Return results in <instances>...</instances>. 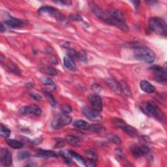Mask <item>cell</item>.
I'll use <instances>...</instances> for the list:
<instances>
[{
	"label": "cell",
	"mask_w": 167,
	"mask_h": 167,
	"mask_svg": "<svg viewBox=\"0 0 167 167\" xmlns=\"http://www.w3.org/2000/svg\"><path fill=\"white\" fill-rule=\"evenodd\" d=\"M66 141H67L69 144L74 147H80L81 146V141L78 137L75 136L69 135L66 137Z\"/></svg>",
	"instance_id": "obj_19"
},
{
	"label": "cell",
	"mask_w": 167,
	"mask_h": 167,
	"mask_svg": "<svg viewBox=\"0 0 167 167\" xmlns=\"http://www.w3.org/2000/svg\"><path fill=\"white\" fill-rule=\"evenodd\" d=\"M12 162L11 153L7 149H2L1 152V163L4 166H10Z\"/></svg>",
	"instance_id": "obj_12"
},
{
	"label": "cell",
	"mask_w": 167,
	"mask_h": 167,
	"mask_svg": "<svg viewBox=\"0 0 167 167\" xmlns=\"http://www.w3.org/2000/svg\"><path fill=\"white\" fill-rule=\"evenodd\" d=\"M0 28H1V32H3L4 31H5V29H6V26L3 22H2L1 26H0Z\"/></svg>",
	"instance_id": "obj_43"
},
{
	"label": "cell",
	"mask_w": 167,
	"mask_h": 167,
	"mask_svg": "<svg viewBox=\"0 0 167 167\" xmlns=\"http://www.w3.org/2000/svg\"><path fill=\"white\" fill-rule=\"evenodd\" d=\"M119 82L121 86L122 93H124V95L127 97H130L131 95V92L129 89V87L127 84V83L124 81H120Z\"/></svg>",
	"instance_id": "obj_24"
},
{
	"label": "cell",
	"mask_w": 167,
	"mask_h": 167,
	"mask_svg": "<svg viewBox=\"0 0 167 167\" xmlns=\"http://www.w3.org/2000/svg\"><path fill=\"white\" fill-rule=\"evenodd\" d=\"M78 59L81 60L83 63H86L87 62V58L86 53L84 51L78 52Z\"/></svg>",
	"instance_id": "obj_35"
},
{
	"label": "cell",
	"mask_w": 167,
	"mask_h": 167,
	"mask_svg": "<svg viewBox=\"0 0 167 167\" xmlns=\"http://www.w3.org/2000/svg\"><path fill=\"white\" fill-rule=\"evenodd\" d=\"M45 72L47 74H48V75H50V76H56L58 73V71H57L56 69H55L54 68H52V67L46 68Z\"/></svg>",
	"instance_id": "obj_34"
},
{
	"label": "cell",
	"mask_w": 167,
	"mask_h": 167,
	"mask_svg": "<svg viewBox=\"0 0 167 167\" xmlns=\"http://www.w3.org/2000/svg\"><path fill=\"white\" fill-rule=\"evenodd\" d=\"M91 11L97 17H98L99 19L105 22H107L108 24L116 26L117 28L123 31H125V32H127V31L129 29V26L125 24V22H120L114 19L108 12L104 11L102 9H101L98 6L94 5L91 7Z\"/></svg>",
	"instance_id": "obj_1"
},
{
	"label": "cell",
	"mask_w": 167,
	"mask_h": 167,
	"mask_svg": "<svg viewBox=\"0 0 167 167\" xmlns=\"http://www.w3.org/2000/svg\"><path fill=\"white\" fill-rule=\"evenodd\" d=\"M7 144L13 149H21L24 146V143L20 142L19 140H15V139H9L7 140Z\"/></svg>",
	"instance_id": "obj_21"
},
{
	"label": "cell",
	"mask_w": 167,
	"mask_h": 167,
	"mask_svg": "<svg viewBox=\"0 0 167 167\" xmlns=\"http://www.w3.org/2000/svg\"><path fill=\"white\" fill-rule=\"evenodd\" d=\"M153 80L155 81L159 82L161 84H166V70L160 73H157L156 74H155L153 76Z\"/></svg>",
	"instance_id": "obj_20"
},
{
	"label": "cell",
	"mask_w": 167,
	"mask_h": 167,
	"mask_svg": "<svg viewBox=\"0 0 167 167\" xmlns=\"http://www.w3.org/2000/svg\"><path fill=\"white\" fill-rule=\"evenodd\" d=\"M108 140L116 144H119L121 143V139L118 137L117 135H110L108 137Z\"/></svg>",
	"instance_id": "obj_31"
},
{
	"label": "cell",
	"mask_w": 167,
	"mask_h": 167,
	"mask_svg": "<svg viewBox=\"0 0 167 167\" xmlns=\"http://www.w3.org/2000/svg\"><path fill=\"white\" fill-rule=\"evenodd\" d=\"M72 122L71 118L67 114L63 113L55 116L52 121V127L54 129H60L62 127L71 124Z\"/></svg>",
	"instance_id": "obj_5"
},
{
	"label": "cell",
	"mask_w": 167,
	"mask_h": 167,
	"mask_svg": "<svg viewBox=\"0 0 167 167\" xmlns=\"http://www.w3.org/2000/svg\"><path fill=\"white\" fill-rule=\"evenodd\" d=\"M134 57L136 60L150 64L154 62L156 56L155 52L146 46H136L134 50Z\"/></svg>",
	"instance_id": "obj_2"
},
{
	"label": "cell",
	"mask_w": 167,
	"mask_h": 167,
	"mask_svg": "<svg viewBox=\"0 0 167 167\" xmlns=\"http://www.w3.org/2000/svg\"><path fill=\"white\" fill-rule=\"evenodd\" d=\"M67 54L69 56V58H71L73 60L75 59H78V52H77L76 50H74L73 49H69Z\"/></svg>",
	"instance_id": "obj_32"
},
{
	"label": "cell",
	"mask_w": 167,
	"mask_h": 167,
	"mask_svg": "<svg viewBox=\"0 0 167 167\" xmlns=\"http://www.w3.org/2000/svg\"><path fill=\"white\" fill-rule=\"evenodd\" d=\"M44 95H45V97L47 99V100L48 101V102L50 103V104L52 105V107H57V105H58V103H57L56 100L54 97V96L52 95L49 91H44Z\"/></svg>",
	"instance_id": "obj_22"
},
{
	"label": "cell",
	"mask_w": 167,
	"mask_h": 167,
	"mask_svg": "<svg viewBox=\"0 0 167 167\" xmlns=\"http://www.w3.org/2000/svg\"><path fill=\"white\" fill-rule=\"evenodd\" d=\"M113 124L116 125L119 128L121 129L125 133H127L130 137H136L137 135V131L134 127L127 124L124 120L120 118H114L112 120Z\"/></svg>",
	"instance_id": "obj_7"
},
{
	"label": "cell",
	"mask_w": 167,
	"mask_h": 167,
	"mask_svg": "<svg viewBox=\"0 0 167 167\" xmlns=\"http://www.w3.org/2000/svg\"><path fill=\"white\" fill-rule=\"evenodd\" d=\"M71 17H72V19L74 20H82V18L80 17V16H79V15H74Z\"/></svg>",
	"instance_id": "obj_42"
},
{
	"label": "cell",
	"mask_w": 167,
	"mask_h": 167,
	"mask_svg": "<svg viewBox=\"0 0 167 167\" xmlns=\"http://www.w3.org/2000/svg\"><path fill=\"white\" fill-rule=\"evenodd\" d=\"M38 152L39 154L43 156H45L46 157H57L58 155L56 153L51 150H46V149H38Z\"/></svg>",
	"instance_id": "obj_23"
},
{
	"label": "cell",
	"mask_w": 167,
	"mask_h": 167,
	"mask_svg": "<svg viewBox=\"0 0 167 167\" xmlns=\"http://www.w3.org/2000/svg\"><path fill=\"white\" fill-rule=\"evenodd\" d=\"M149 26L155 33L161 36H166L167 26L163 19L159 17H153L149 21Z\"/></svg>",
	"instance_id": "obj_4"
},
{
	"label": "cell",
	"mask_w": 167,
	"mask_h": 167,
	"mask_svg": "<svg viewBox=\"0 0 167 167\" xmlns=\"http://www.w3.org/2000/svg\"><path fill=\"white\" fill-rule=\"evenodd\" d=\"M89 100L92 108L97 112H101L103 111V101L101 97L97 94H92L89 96Z\"/></svg>",
	"instance_id": "obj_11"
},
{
	"label": "cell",
	"mask_w": 167,
	"mask_h": 167,
	"mask_svg": "<svg viewBox=\"0 0 167 167\" xmlns=\"http://www.w3.org/2000/svg\"><path fill=\"white\" fill-rule=\"evenodd\" d=\"M56 3H59L61 4V5H66V6H69L70 5H71V1H67V0H63V1H58V2H55Z\"/></svg>",
	"instance_id": "obj_40"
},
{
	"label": "cell",
	"mask_w": 167,
	"mask_h": 167,
	"mask_svg": "<svg viewBox=\"0 0 167 167\" xmlns=\"http://www.w3.org/2000/svg\"><path fill=\"white\" fill-rule=\"evenodd\" d=\"M61 111L65 114H69L72 111V108L71 107L69 104H64L63 106L61 107Z\"/></svg>",
	"instance_id": "obj_36"
},
{
	"label": "cell",
	"mask_w": 167,
	"mask_h": 167,
	"mask_svg": "<svg viewBox=\"0 0 167 167\" xmlns=\"http://www.w3.org/2000/svg\"><path fill=\"white\" fill-rule=\"evenodd\" d=\"M38 12L39 15H46L51 17H53L58 21H63L65 19L64 16L62 15L58 9L50 6H43L39 9Z\"/></svg>",
	"instance_id": "obj_6"
},
{
	"label": "cell",
	"mask_w": 167,
	"mask_h": 167,
	"mask_svg": "<svg viewBox=\"0 0 167 167\" xmlns=\"http://www.w3.org/2000/svg\"><path fill=\"white\" fill-rule=\"evenodd\" d=\"M131 150L135 157L138 158L148 154L150 149L148 146H145V145H142V146L134 145L131 147Z\"/></svg>",
	"instance_id": "obj_10"
},
{
	"label": "cell",
	"mask_w": 167,
	"mask_h": 167,
	"mask_svg": "<svg viewBox=\"0 0 167 167\" xmlns=\"http://www.w3.org/2000/svg\"><path fill=\"white\" fill-rule=\"evenodd\" d=\"M19 113L21 115H28L32 114L35 116H40L42 114V110L40 107L36 104H32L30 106H24L19 109Z\"/></svg>",
	"instance_id": "obj_9"
},
{
	"label": "cell",
	"mask_w": 167,
	"mask_h": 167,
	"mask_svg": "<svg viewBox=\"0 0 167 167\" xmlns=\"http://www.w3.org/2000/svg\"><path fill=\"white\" fill-rule=\"evenodd\" d=\"M41 82L43 85H45L47 87H50L51 89L54 90L56 89V84L52 80L51 78H43L41 79Z\"/></svg>",
	"instance_id": "obj_25"
},
{
	"label": "cell",
	"mask_w": 167,
	"mask_h": 167,
	"mask_svg": "<svg viewBox=\"0 0 167 167\" xmlns=\"http://www.w3.org/2000/svg\"><path fill=\"white\" fill-rule=\"evenodd\" d=\"M29 95H30L31 97H32V99H33L34 100H36V101H40V100L42 99V97L38 94L31 93Z\"/></svg>",
	"instance_id": "obj_38"
},
{
	"label": "cell",
	"mask_w": 167,
	"mask_h": 167,
	"mask_svg": "<svg viewBox=\"0 0 167 167\" xmlns=\"http://www.w3.org/2000/svg\"><path fill=\"white\" fill-rule=\"evenodd\" d=\"M63 63L65 67L71 71H74L77 69V65L73 59L68 56H65L63 59Z\"/></svg>",
	"instance_id": "obj_18"
},
{
	"label": "cell",
	"mask_w": 167,
	"mask_h": 167,
	"mask_svg": "<svg viewBox=\"0 0 167 167\" xmlns=\"http://www.w3.org/2000/svg\"><path fill=\"white\" fill-rule=\"evenodd\" d=\"M69 151L70 154H71V155L72 157H73L74 159H75L77 161L80 162V163H82V165H85L86 161L80 155L78 154L77 153H76L75 152H74V151H72V150H69Z\"/></svg>",
	"instance_id": "obj_29"
},
{
	"label": "cell",
	"mask_w": 167,
	"mask_h": 167,
	"mask_svg": "<svg viewBox=\"0 0 167 167\" xmlns=\"http://www.w3.org/2000/svg\"><path fill=\"white\" fill-rule=\"evenodd\" d=\"M108 12L116 20L120 22H124V15H123L122 12L120 10L114 8H110L108 11Z\"/></svg>",
	"instance_id": "obj_16"
},
{
	"label": "cell",
	"mask_w": 167,
	"mask_h": 167,
	"mask_svg": "<svg viewBox=\"0 0 167 167\" xmlns=\"http://www.w3.org/2000/svg\"><path fill=\"white\" fill-rule=\"evenodd\" d=\"M150 69L152 70V71H154L157 73H160V72H162L165 71V69H164L162 67H160V66L159 65H154V66H152V67H150Z\"/></svg>",
	"instance_id": "obj_37"
},
{
	"label": "cell",
	"mask_w": 167,
	"mask_h": 167,
	"mask_svg": "<svg viewBox=\"0 0 167 167\" xmlns=\"http://www.w3.org/2000/svg\"><path fill=\"white\" fill-rule=\"evenodd\" d=\"M65 146V141L63 140H59V141L57 142L56 144L55 145V148H62Z\"/></svg>",
	"instance_id": "obj_41"
},
{
	"label": "cell",
	"mask_w": 167,
	"mask_h": 167,
	"mask_svg": "<svg viewBox=\"0 0 167 167\" xmlns=\"http://www.w3.org/2000/svg\"><path fill=\"white\" fill-rule=\"evenodd\" d=\"M30 153L28 151H22L20 152L18 154V158L20 160L27 159L30 157Z\"/></svg>",
	"instance_id": "obj_30"
},
{
	"label": "cell",
	"mask_w": 167,
	"mask_h": 167,
	"mask_svg": "<svg viewBox=\"0 0 167 167\" xmlns=\"http://www.w3.org/2000/svg\"><path fill=\"white\" fill-rule=\"evenodd\" d=\"M140 86L141 90L146 94H153L155 91V87L152 84L147 80H142L140 82Z\"/></svg>",
	"instance_id": "obj_15"
},
{
	"label": "cell",
	"mask_w": 167,
	"mask_h": 167,
	"mask_svg": "<svg viewBox=\"0 0 167 167\" xmlns=\"http://www.w3.org/2000/svg\"><path fill=\"white\" fill-rule=\"evenodd\" d=\"M86 156L89 158V159L95 161L97 159V153L94 150V149H89V150H86L85 152Z\"/></svg>",
	"instance_id": "obj_28"
},
{
	"label": "cell",
	"mask_w": 167,
	"mask_h": 167,
	"mask_svg": "<svg viewBox=\"0 0 167 167\" xmlns=\"http://www.w3.org/2000/svg\"><path fill=\"white\" fill-rule=\"evenodd\" d=\"M103 127L101 125L99 124H94V125H90L89 130L95 132V133H99L102 130Z\"/></svg>",
	"instance_id": "obj_33"
},
{
	"label": "cell",
	"mask_w": 167,
	"mask_h": 167,
	"mask_svg": "<svg viewBox=\"0 0 167 167\" xmlns=\"http://www.w3.org/2000/svg\"><path fill=\"white\" fill-rule=\"evenodd\" d=\"M73 126L81 130H88L90 125L87 121L82 120H77L73 123Z\"/></svg>",
	"instance_id": "obj_17"
},
{
	"label": "cell",
	"mask_w": 167,
	"mask_h": 167,
	"mask_svg": "<svg viewBox=\"0 0 167 167\" xmlns=\"http://www.w3.org/2000/svg\"><path fill=\"white\" fill-rule=\"evenodd\" d=\"M105 81H106L107 84L108 86V87L114 92V93H116L118 95H121L122 91L119 82H118L115 79H114L112 78H108L106 79Z\"/></svg>",
	"instance_id": "obj_13"
},
{
	"label": "cell",
	"mask_w": 167,
	"mask_h": 167,
	"mask_svg": "<svg viewBox=\"0 0 167 167\" xmlns=\"http://www.w3.org/2000/svg\"><path fill=\"white\" fill-rule=\"evenodd\" d=\"M141 111L148 116L156 118L159 120H163L164 115L161 109L153 101H147L143 103L140 107Z\"/></svg>",
	"instance_id": "obj_3"
},
{
	"label": "cell",
	"mask_w": 167,
	"mask_h": 167,
	"mask_svg": "<svg viewBox=\"0 0 167 167\" xmlns=\"http://www.w3.org/2000/svg\"><path fill=\"white\" fill-rule=\"evenodd\" d=\"M0 133H1L2 137L7 138L8 137H9L11 132L9 129H8L7 127L2 124L1 125V129H0Z\"/></svg>",
	"instance_id": "obj_27"
},
{
	"label": "cell",
	"mask_w": 167,
	"mask_h": 167,
	"mask_svg": "<svg viewBox=\"0 0 167 167\" xmlns=\"http://www.w3.org/2000/svg\"><path fill=\"white\" fill-rule=\"evenodd\" d=\"M85 166H89V167H93V166H96V164H95V162L94 161H92V160H87V161H86L85 162Z\"/></svg>",
	"instance_id": "obj_39"
},
{
	"label": "cell",
	"mask_w": 167,
	"mask_h": 167,
	"mask_svg": "<svg viewBox=\"0 0 167 167\" xmlns=\"http://www.w3.org/2000/svg\"><path fill=\"white\" fill-rule=\"evenodd\" d=\"M25 24H26V22L24 20L11 17V18H9L5 21V22L4 24H5L6 27L16 28L20 27V26H22Z\"/></svg>",
	"instance_id": "obj_14"
},
{
	"label": "cell",
	"mask_w": 167,
	"mask_h": 167,
	"mask_svg": "<svg viewBox=\"0 0 167 167\" xmlns=\"http://www.w3.org/2000/svg\"><path fill=\"white\" fill-rule=\"evenodd\" d=\"M7 67H8L9 69L10 70L11 72H12V73H14L15 74L19 75V74H20V73H21L20 70L18 66H17L16 64H15L13 62L8 63Z\"/></svg>",
	"instance_id": "obj_26"
},
{
	"label": "cell",
	"mask_w": 167,
	"mask_h": 167,
	"mask_svg": "<svg viewBox=\"0 0 167 167\" xmlns=\"http://www.w3.org/2000/svg\"><path fill=\"white\" fill-rule=\"evenodd\" d=\"M82 112L87 120L92 121H100L102 120V116L100 115V112H97L93 108H90L86 106L82 108Z\"/></svg>",
	"instance_id": "obj_8"
}]
</instances>
